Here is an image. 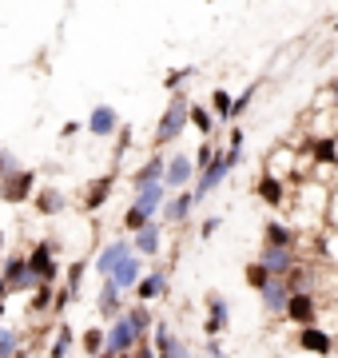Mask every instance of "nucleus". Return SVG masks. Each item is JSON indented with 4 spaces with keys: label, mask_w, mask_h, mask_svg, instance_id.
<instances>
[{
    "label": "nucleus",
    "mask_w": 338,
    "mask_h": 358,
    "mask_svg": "<svg viewBox=\"0 0 338 358\" xmlns=\"http://www.w3.org/2000/svg\"><path fill=\"white\" fill-rule=\"evenodd\" d=\"M0 279L8 282V294H28V291H36V279L28 275L24 251H8V255L0 259Z\"/></svg>",
    "instance_id": "obj_5"
},
{
    "label": "nucleus",
    "mask_w": 338,
    "mask_h": 358,
    "mask_svg": "<svg viewBox=\"0 0 338 358\" xmlns=\"http://www.w3.org/2000/svg\"><path fill=\"white\" fill-rule=\"evenodd\" d=\"M80 350H84V358L100 355V350H104V327H84V334H80Z\"/></svg>",
    "instance_id": "obj_32"
},
{
    "label": "nucleus",
    "mask_w": 338,
    "mask_h": 358,
    "mask_svg": "<svg viewBox=\"0 0 338 358\" xmlns=\"http://www.w3.org/2000/svg\"><path fill=\"white\" fill-rule=\"evenodd\" d=\"M335 32H338V24H335Z\"/></svg>",
    "instance_id": "obj_53"
},
{
    "label": "nucleus",
    "mask_w": 338,
    "mask_h": 358,
    "mask_svg": "<svg viewBox=\"0 0 338 358\" xmlns=\"http://www.w3.org/2000/svg\"><path fill=\"white\" fill-rule=\"evenodd\" d=\"M128 251H131V243H128V239H112V243H104L100 251H96V259H91L88 267L96 271L100 279H108V275L116 271V263H119L124 255H128Z\"/></svg>",
    "instance_id": "obj_17"
},
{
    "label": "nucleus",
    "mask_w": 338,
    "mask_h": 358,
    "mask_svg": "<svg viewBox=\"0 0 338 358\" xmlns=\"http://www.w3.org/2000/svg\"><path fill=\"white\" fill-rule=\"evenodd\" d=\"M131 148V128H124V124H119V131H116V155H112V159H124V152H128Z\"/></svg>",
    "instance_id": "obj_42"
},
{
    "label": "nucleus",
    "mask_w": 338,
    "mask_h": 358,
    "mask_svg": "<svg viewBox=\"0 0 338 358\" xmlns=\"http://www.w3.org/2000/svg\"><path fill=\"white\" fill-rule=\"evenodd\" d=\"M147 343H152L156 358H191V346L183 343L168 322H152V338H147Z\"/></svg>",
    "instance_id": "obj_9"
},
{
    "label": "nucleus",
    "mask_w": 338,
    "mask_h": 358,
    "mask_svg": "<svg viewBox=\"0 0 338 358\" xmlns=\"http://www.w3.org/2000/svg\"><path fill=\"white\" fill-rule=\"evenodd\" d=\"M96 358H119V355H108V350H100V355H96Z\"/></svg>",
    "instance_id": "obj_51"
},
{
    "label": "nucleus",
    "mask_w": 338,
    "mask_h": 358,
    "mask_svg": "<svg viewBox=\"0 0 338 358\" xmlns=\"http://www.w3.org/2000/svg\"><path fill=\"white\" fill-rule=\"evenodd\" d=\"M168 291H171V275H168V267L163 263H156L152 271H143V279L135 282V303H159V299H168Z\"/></svg>",
    "instance_id": "obj_7"
},
{
    "label": "nucleus",
    "mask_w": 338,
    "mask_h": 358,
    "mask_svg": "<svg viewBox=\"0 0 338 358\" xmlns=\"http://www.w3.org/2000/svg\"><path fill=\"white\" fill-rule=\"evenodd\" d=\"M147 223H152V219L143 215L140 207H131V203H128V211H124V231H128V235H135V231L147 227Z\"/></svg>",
    "instance_id": "obj_38"
},
{
    "label": "nucleus",
    "mask_w": 338,
    "mask_h": 358,
    "mask_svg": "<svg viewBox=\"0 0 338 358\" xmlns=\"http://www.w3.org/2000/svg\"><path fill=\"white\" fill-rule=\"evenodd\" d=\"M259 263L271 271V279H286L291 271L299 267V251H286V247H259Z\"/></svg>",
    "instance_id": "obj_13"
},
{
    "label": "nucleus",
    "mask_w": 338,
    "mask_h": 358,
    "mask_svg": "<svg viewBox=\"0 0 338 358\" xmlns=\"http://www.w3.org/2000/svg\"><path fill=\"white\" fill-rule=\"evenodd\" d=\"M283 319L291 327H311V322H318V299H314V291H291Z\"/></svg>",
    "instance_id": "obj_10"
},
{
    "label": "nucleus",
    "mask_w": 338,
    "mask_h": 358,
    "mask_svg": "<svg viewBox=\"0 0 338 358\" xmlns=\"http://www.w3.org/2000/svg\"><path fill=\"white\" fill-rule=\"evenodd\" d=\"M16 167H20V159H16V155L8 152V148H0V179H4V176H13Z\"/></svg>",
    "instance_id": "obj_43"
},
{
    "label": "nucleus",
    "mask_w": 338,
    "mask_h": 358,
    "mask_svg": "<svg viewBox=\"0 0 338 358\" xmlns=\"http://www.w3.org/2000/svg\"><path fill=\"white\" fill-rule=\"evenodd\" d=\"M318 247H323V255H326V259H335V263H338V231H323Z\"/></svg>",
    "instance_id": "obj_39"
},
{
    "label": "nucleus",
    "mask_w": 338,
    "mask_h": 358,
    "mask_svg": "<svg viewBox=\"0 0 338 358\" xmlns=\"http://www.w3.org/2000/svg\"><path fill=\"white\" fill-rule=\"evenodd\" d=\"M196 207L199 203H196V195H191V187H187V192H171L168 199H163V207H159V211H163V227H183Z\"/></svg>",
    "instance_id": "obj_12"
},
{
    "label": "nucleus",
    "mask_w": 338,
    "mask_h": 358,
    "mask_svg": "<svg viewBox=\"0 0 338 358\" xmlns=\"http://www.w3.org/2000/svg\"><path fill=\"white\" fill-rule=\"evenodd\" d=\"M219 223H223L219 215H207V219H203V223H199V239H211V235L219 231Z\"/></svg>",
    "instance_id": "obj_45"
},
{
    "label": "nucleus",
    "mask_w": 338,
    "mask_h": 358,
    "mask_svg": "<svg viewBox=\"0 0 338 358\" xmlns=\"http://www.w3.org/2000/svg\"><path fill=\"white\" fill-rule=\"evenodd\" d=\"M286 299H291V287H286V279H271V282L259 291V303H263V310H267L271 319H283Z\"/></svg>",
    "instance_id": "obj_24"
},
{
    "label": "nucleus",
    "mask_w": 338,
    "mask_h": 358,
    "mask_svg": "<svg viewBox=\"0 0 338 358\" xmlns=\"http://www.w3.org/2000/svg\"><path fill=\"white\" fill-rule=\"evenodd\" d=\"M163 167H168V159H163V152H156L140 171H131V192H140L147 183H163Z\"/></svg>",
    "instance_id": "obj_26"
},
{
    "label": "nucleus",
    "mask_w": 338,
    "mask_h": 358,
    "mask_svg": "<svg viewBox=\"0 0 338 358\" xmlns=\"http://www.w3.org/2000/svg\"><path fill=\"white\" fill-rule=\"evenodd\" d=\"M84 128H88V136H100V140H104V136H116L119 131V112L112 108V103H96Z\"/></svg>",
    "instance_id": "obj_20"
},
{
    "label": "nucleus",
    "mask_w": 338,
    "mask_h": 358,
    "mask_svg": "<svg viewBox=\"0 0 338 358\" xmlns=\"http://www.w3.org/2000/svg\"><path fill=\"white\" fill-rule=\"evenodd\" d=\"M24 346V331L20 327H0V358H13Z\"/></svg>",
    "instance_id": "obj_33"
},
{
    "label": "nucleus",
    "mask_w": 338,
    "mask_h": 358,
    "mask_svg": "<svg viewBox=\"0 0 338 358\" xmlns=\"http://www.w3.org/2000/svg\"><path fill=\"white\" fill-rule=\"evenodd\" d=\"M187 112H191V100H187L183 92H175V96L168 100V108H163V115H159L156 136H152L156 152H163V143H175L183 136V128H187Z\"/></svg>",
    "instance_id": "obj_2"
},
{
    "label": "nucleus",
    "mask_w": 338,
    "mask_h": 358,
    "mask_svg": "<svg viewBox=\"0 0 338 358\" xmlns=\"http://www.w3.org/2000/svg\"><path fill=\"white\" fill-rule=\"evenodd\" d=\"M211 159H215V148H211V143H203V148L196 152V159H191V164H196V176H199V171H207Z\"/></svg>",
    "instance_id": "obj_41"
},
{
    "label": "nucleus",
    "mask_w": 338,
    "mask_h": 358,
    "mask_svg": "<svg viewBox=\"0 0 338 358\" xmlns=\"http://www.w3.org/2000/svg\"><path fill=\"white\" fill-rule=\"evenodd\" d=\"M0 303H8V282L0 279Z\"/></svg>",
    "instance_id": "obj_48"
},
{
    "label": "nucleus",
    "mask_w": 338,
    "mask_h": 358,
    "mask_svg": "<svg viewBox=\"0 0 338 358\" xmlns=\"http://www.w3.org/2000/svg\"><path fill=\"white\" fill-rule=\"evenodd\" d=\"M255 195H259L271 211H279V207L286 203V179L283 176H271V171H263V176L255 179Z\"/></svg>",
    "instance_id": "obj_19"
},
{
    "label": "nucleus",
    "mask_w": 338,
    "mask_h": 358,
    "mask_svg": "<svg viewBox=\"0 0 338 358\" xmlns=\"http://www.w3.org/2000/svg\"><path fill=\"white\" fill-rule=\"evenodd\" d=\"M196 76H199V72H196L191 64H187V68H175V72H168V76H163V88L175 96V92H183V84H187V80H196Z\"/></svg>",
    "instance_id": "obj_36"
},
{
    "label": "nucleus",
    "mask_w": 338,
    "mask_h": 358,
    "mask_svg": "<svg viewBox=\"0 0 338 358\" xmlns=\"http://www.w3.org/2000/svg\"><path fill=\"white\" fill-rule=\"evenodd\" d=\"M231 100H235V96H227L223 88H215V92H211V115L223 120V124H231Z\"/></svg>",
    "instance_id": "obj_35"
},
{
    "label": "nucleus",
    "mask_w": 338,
    "mask_h": 358,
    "mask_svg": "<svg viewBox=\"0 0 338 358\" xmlns=\"http://www.w3.org/2000/svg\"><path fill=\"white\" fill-rule=\"evenodd\" d=\"M84 275H88V259H76V263H68V279H64V287L60 291L76 303L80 299V287H84Z\"/></svg>",
    "instance_id": "obj_29"
},
{
    "label": "nucleus",
    "mask_w": 338,
    "mask_h": 358,
    "mask_svg": "<svg viewBox=\"0 0 338 358\" xmlns=\"http://www.w3.org/2000/svg\"><path fill=\"white\" fill-rule=\"evenodd\" d=\"M52 294H56V282H36V291H32V299H28V315L52 310Z\"/></svg>",
    "instance_id": "obj_30"
},
{
    "label": "nucleus",
    "mask_w": 338,
    "mask_h": 358,
    "mask_svg": "<svg viewBox=\"0 0 338 358\" xmlns=\"http://www.w3.org/2000/svg\"><path fill=\"white\" fill-rule=\"evenodd\" d=\"M0 327H4V303H0Z\"/></svg>",
    "instance_id": "obj_52"
},
{
    "label": "nucleus",
    "mask_w": 338,
    "mask_h": 358,
    "mask_svg": "<svg viewBox=\"0 0 338 358\" xmlns=\"http://www.w3.org/2000/svg\"><path fill=\"white\" fill-rule=\"evenodd\" d=\"M24 263H28V275H32L36 282H56L60 279V255H56L52 239H36V243L24 251Z\"/></svg>",
    "instance_id": "obj_3"
},
{
    "label": "nucleus",
    "mask_w": 338,
    "mask_h": 358,
    "mask_svg": "<svg viewBox=\"0 0 338 358\" xmlns=\"http://www.w3.org/2000/svg\"><path fill=\"white\" fill-rule=\"evenodd\" d=\"M330 103H335V108H338V80H335V84H330Z\"/></svg>",
    "instance_id": "obj_49"
},
{
    "label": "nucleus",
    "mask_w": 338,
    "mask_h": 358,
    "mask_svg": "<svg viewBox=\"0 0 338 358\" xmlns=\"http://www.w3.org/2000/svg\"><path fill=\"white\" fill-rule=\"evenodd\" d=\"M116 167H112V171H104V176H96L88 183V187H84V211H100V207L108 203V199H112V187H116Z\"/></svg>",
    "instance_id": "obj_18"
},
{
    "label": "nucleus",
    "mask_w": 338,
    "mask_h": 358,
    "mask_svg": "<svg viewBox=\"0 0 338 358\" xmlns=\"http://www.w3.org/2000/svg\"><path fill=\"white\" fill-rule=\"evenodd\" d=\"M32 192H36V171H32V167H16L13 176L0 179V199H4V203H13V207L28 203Z\"/></svg>",
    "instance_id": "obj_6"
},
{
    "label": "nucleus",
    "mask_w": 338,
    "mask_h": 358,
    "mask_svg": "<svg viewBox=\"0 0 338 358\" xmlns=\"http://www.w3.org/2000/svg\"><path fill=\"white\" fill-rule=\"evenodd\" d=\"M124 307H128V303H124V291H116V282L104 279V282H100V294H96V310H100V319H104V322L119 319Z\"/></svg>",
    "instance_id": "obj_21"
},
{
    "label": "nucleus",
    "mask_w": 338,
    "mask_h": 358,
    "mask_svg": "<svg viewBox=\"0 0 338 358\" xmlns=\"http://www.w3.org/2000/svg\"><path fill=\"white\" fill-rule=\"evenodd\" d=\"M235 167H239V159H235V155H227V148H223V152H215L211 167H207V171H199V179H196V192H191V195H196V203H203V199L219 187L223 179L231 176Z\"/></svg>",
    "instance_id": "obj_4"
},
{
    "label": "nucleus",
    "mask_w": 338,
    "mask_h": 358,
    "mask_svg": "<svg viewBox=\"0 0 338 358\" xmlns=\"http://www.w3.org/2000/svg\"><path fill=\"white\" fill-rule=\"evenodd\" d=\"M243 143H247V131H243V128H231V143H227V155L243 159Z\"/></svg>",
    "instance_id": "obj_40"
},
{
    "label": "nucleus",
    "mask_w": 338,
    "mask_h": 358,
    "mask_svg": "<svg viewBox=\"0 0 338 358\" xmlns=\"http://www.w3.org/2000/svg\"><path fill=\"white\" fill-rule=\"evenodd\" d=\"M187 124H196V131H199V136H211L219 120L211 115V108H203V103H191V112H187Z\"/></svg>",
    "instance_id": "obj_31"
},
{
    "label": "nucleus",
    "mask_w": 338,
    "mask_h": 358,
    "mask_svg": "<svg viewBox=\"0 0 338 358\" xmlns=\"http://www.w3.org/2000/svg\"><path fill=\"white\" fill-rule=\"evenodd\" d=\"M168 195H171V192L163 187V183H147V187H140V192L131 195V207H140V211H143L147 219H156Z\"/></svg>",
    "instance_id": "obj_25"
},
{
    "label": "nucleus",
    "mask_w": 338,
    "mask_h": 358,
    "mask_svg": "<svg viewBox=\"0 0 338 358\" xmlns=\"http://www.w3.org/2000/svg\"><path fill=\"white\" fill-rule=\"evenodd\" d=\"M152 322H156V315H152L147 303H131V307H124V315L104 327V350L108 355H119V358L131 355L140 343H147Z\"/></svg>",
    "instance_id": "obj_1"
},
{
    "label": "nucleus",
    "mask_w": 338,
    "mask_h": 358,
    "mask_svg": "<svg viewBox=\"0 0 338 358\" xmlns=\"http://www.w3.org/2000/svg\"><path fill=\"white\" fill-rule=\"evenodd\" d=\"M124 358H156V350H152V343H140L131 355H124Z\"/></svg>",
    "instance_id": "obj_46"
},
{
    "label": "nucleus",
    "mask_w": 338,
    "mask_h": 358,
    "mask_svg": "<svg viewBox=\"0 0 338 358\" xmlns=\"http://www.w3.org/2000/svg\"><path fill=\"white\" fill-rule=\"evenodd\" d=\"M203 355H207V358H231V355H227V346H223L219 338H207V343H203Z\"/></svg>",
    "instance_id": "obj_44"
},
{
    "label": "nucleus",
    "mask_w": 338,
    "mask_h": 358,
    "mask_svg": "<svg viewBox=\"0 0 338 358\" xmlns=\"http://www.w3.org/2000/svg\"><path fill=\"white\" fill-rule=\"evenodd\" d=\"M80 128H84V124H76V120H68L64 128H60V136H64V140H72V136H80Z\"/></svg>",
    "instance_id": "obj_47"
},
{
    "label": "nucleus",
    "mask_w": 338,
    "mask_h": 358,
    "mask_svg": "<svg viewBox=\"0 0 338 358\" xmlns=\"http://www.w3.org/2000/svg\"><path fill=\"white\" fill-rule=\"evenodd\" d=\"M263 243L267 247H286V251H299V231L283 223V219H267L263 223Z\"/></svg>",
    "instance_id": "obj_22"
},
{
    "label": "nucleus",
    "mask_w": 338,
    "mask_h": 358,
    "mask_svg": "<svg viewBox=\"0 0 338 358\" xmlns=\"http://www.w3.org/2000/svg\"><path fill=\"white\" fill-rule=\"evenodd\" d=\"M4 247H8V243H4V231H0V259L8 255V251H4Z\"/></svg>",
    "instance_id": "obj_50"
},
{
    "label": "nucleus",
    "mask_w": 338,
    "mask_h": 358,
    "mask_svg": "<svg viewBox=\"0 0 338 358\" xmlns=\"http://www.w3.org/2000/svg\"><path fill=\"white\" fill-rule=\"evenodd\" d=\"M196 179V164H191V155L175 152L168 159V167H163V187L168 192H187V183Z\"/></svg>",
    "instance_id": "obj_15"
},
{
    "label": "nucleus",
    "mask_w": 338,
    "mask_h": 358,
    "mask_svg": "<svg viewBox=\"0 0 338 358\" xmlns=\"http://www.w3.org/2000/svg\"><path fill=\"white\" fill-rule=\"evenodd\" d=\"M295 346H299L302 355L330 358V355H335V334L326 331V327H318V322H311V327H299V334H295Z\"/></svg>",
    "instance_id": "obj_8"
},
{
    "label": "nucleus",
    "mask_w": 338,
    "mask_h": 358,
    "mask_svg": "<svg viewBox=\"0 0 338 358\" xmlns=\"http://www.w3.org/2000/svg\"><path fill=\"white\" fill-rule=\"evenodd\" d=\"M143 271H147V259H140L135 251H128V255L116 263V271H112L108 279L116 282V291H135V282L143 279Z\"/></svg>",
    "instance_id": "obj_14"
},
{
    "label": "nucleus",
    "mask_w": 338,
    "mask_h": 358,
    "mask_svg": "<svg viewBox=\"0 0 338 358\" xmlns=\"http://www.w3.org/2000/svg\"><path fill=\"white\" fill-rule=\"evenodd\" d=\"M28 203L36 207V215H44V219H56V215H64L68 211V199H64L60 187H40V192H32Z\"/></svg>",
    "instance_id": "obj_23"
},
{
    "label": "nucleus",
    "mask_w": 338,
    "mask_h": 358,
    "mask_svg": "<svg viewBox=\"0 0 338 358\" xmlns=\"http://www.w3.org/2000/svg\"><path fill=\"white\" fill-rule=\"evenodd\" d=\"M72 343H76V331H72L68 322H56V331H52V346H48V358H68Z\"/></svg>",
    "instance_id": "obj_28"
},
{
    "label": "nucleus",
    "mask_w": 338,
    "mask_h": 358,
    "mask_svg": "<svg viewBox=\"0 0 338 358\" xmlns=\"http://www.w3.org/2000/svg\"><path fill=\"white\" fill-rule=\"evenodd\" d=\"M128 243H131V251H135L140 259H156L159 247H163V223H156V219H152L147 227H140L135 235H131Z\"/></svg>",
    "instance_id": "obj_16"
},
{
    "label": "nucleus",
    "mask_w": 338,
    "mask_h": 358,
    "mask_svg": "<svg viewBox=\"0 0 338 358\" xmlns=\"http://www.w3.org/2000/svg\"><path fill=\"white\" fill-rule=\"evenodd\" d=\"M255 92H259V84H247V88H243V92H239V96L231 100V124H235V120H239V115H243V112L251 108V100H255Z\"/></svg>",
    "instance_id": "obj_37"
},
{
    "label": "nucleus",
    "mask_w": 338,
    "mask_h": 358,
    "mask_svg": "<svg viewBox=\"0 0 338 358\" xmlns=\"http://www.w3.org/2000/svg\"><path fill=\"white\" fill-rule=\"evenodd\" d=\"M311 152H314V164L338 167V136H314V140H311Z\"/></svg>",
    "instance_id": "obj_27"
},
{
    "label": "nucleus",
    "mask_w": 338,
    "mask_h": 358,
    "mask_svg": "<svg viewBox=\"0 0 338 358\" xmlns=\"http://www.w3.org/2000/svg\"><path fill=\"white\" fill-rule=\"evenodd\" d=\"M243 282H247L251 291L259 294L263 287L271 282V271H267V267H263V263H259V259H255V263H247V267H243Z\"/></svg>",
    "instance_id": "obj_34"
},
{
    "label": "nucleus",
    "mask_w": 338,
    "mask_h": 358,
    "mask_svg": "<svg viewBox=\"0 0 338 358\" xmlns=\"http://www.w3.org/2000/svg\"><path fill=\"white\" fill-rule=\"evenodd\" d=\"M203 307H207L203 334H207V338H223V334H227V327H231V303H227L219 291H211L207 299H203Z\"/></svg>",
    "instance_id": "obj_11"
}]
</instances>
